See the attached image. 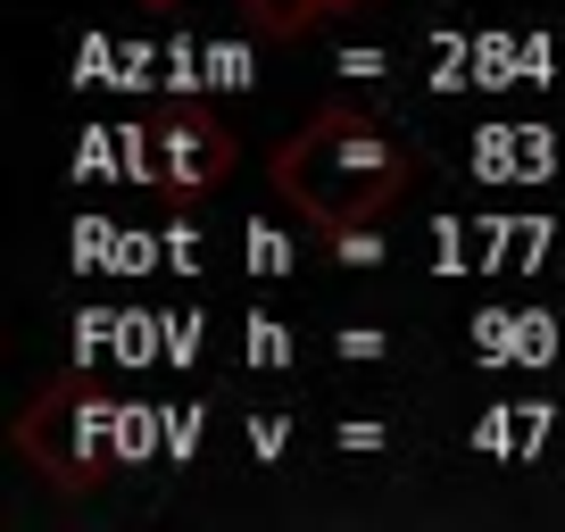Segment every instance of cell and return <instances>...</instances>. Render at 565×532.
Wrapping results in <instances>:
<instances>
[{
    "label": "cell",
    "instance_id": "cell-1",
    "mask_svg": "<svg viewBox=\"0 0 565 532\" xmlns=\"http://www.w3.org/2000/svg\"><path fill=\"white\" fill-rule=\"evenodd\" d=\"M399 183H407L399 142H391L374 117H358V108H324V117H308L300 134L275 150V192L317 233L374 225V216L399 200Z\"/></svg>",
    "mask_w": 565,
    "mask_h": 532
},
{
    "label": "cell",
    "instance_id": "cell-2",
    "mask_svg": "<svg viewBox=\"0 0 565 532\" xmlns=\"http://www.w3.org/2000/svg\"><path fill=\"white\" fill-rule=\"evenodd\" d=\"M84 425H92V408L84 400H67V391H51L34 416H25V449H34L42 466H51L58 482H84Z\"/></svg>",
    "mask_w": 565,
    "mask_h": 532
},
{
    "label": "cell",
    "instance_id": "cell-3",
    "mask_svg": "<svg viewBox=\"0 0 565 532\" xmlns=\"http://www.w3.org/2000/svg\"><path fill=\"white\" fill-rule=\"evenodd\" d=\"M175 142V183H209V175H225V134L216 125H183V134H167Z\"/></svg>",
    "mask_w": 565,
    "mask_h": 532
},
{
    "label": "cell",
    "instance_id": "cell-4",
    "mask_svg": "<svg viewBox=\"0 0 565 532\" xmlns=\"http://www.w3.org/2000/svg\"><path fill=\"white\" fill-rule=\"evenodd\" d=\"M317 18H324V0H249V25H258V34H275V42L308 34Z\"/></svg>",
    "mask_w": 565,
    "mask_h": 532
},
{
    "label": "cell",
    "instance_id": "cell-5",
    "mask_svg": "<svg viewBox=\"0 0 565 532\" xmlns=\"http://www.w3.org/2000/svg\"><path fill=\"white\" fill-rule=\"evenodd\" d=\"M141 9H175V0H141Z\"/></svg>",
    "mask_w": 565,
    "mask_h": 532
},
{
    "label": "cell",
    "instance_id": "cell-6",
    "mask_svg": "<svg viewBox=\"0 0 565 532\" xmlns=\"http://www.w3.org/2000/svg\"><path fill=\"white\" fill-rule=\"evenodd\" d=\"M324 9H358V0H324Z\"/></svg>",
    "mask_w": 565,
    "mask_h": 532
}]
</instances>
